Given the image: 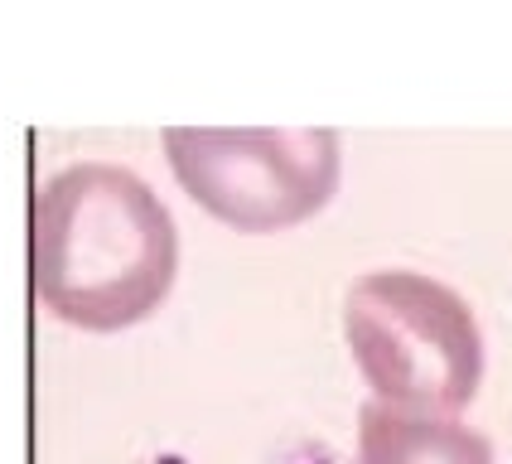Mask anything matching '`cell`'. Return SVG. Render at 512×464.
<instances>
[{"label":"cell","mask_w":512,"mask_h":464,"mask_svg":"<svg viewBox=\"0 0 512 464\" xmlns=\"http://www.w3.org/2000/svg\"><path fill=\"white\" fill-rule=\"evenodd\" d=\"M179 237L141 174L87 160L34 199V295L63 324L112 334L150 319L174 286Z\"/></svg>","instance_id":"1"},{"label":"cell","mask_w":512,"mask_h":464,"mask_svg":"<svg viewBox=\"0 0 512 464\" xmlns=\"http://www.w3.org/2000/svg\"><path fill=\"white\" fill-rule=\"evenodd\" d=\"M348 348L382 406L455 416L484 377L474 310L421 271H368L348 290Z\"/></svg>","instance_id":"2"},{"label":"cell","mask_w":512,"mask_h":464,"mask_svg":"<svg viewBox=\"0 0 512 464\" xmlns=\"http://www.w3.org/2000/svg\"><path fill=\"white\" fill-rule=\"evenodd\" d=\"M189 199L237 232H281L334 199V131H165Z\"/></svg>","instance_id":"3"},{"label":"cell","mask_w":512,"mask_h":464,"mask_svg":"<svg viewBox=\"0 0 512 464\" xmlns=\"http://www.w3.org/2000/svg\"><path fill=\"white\" fill-rule=\"evenodd\" d=\"M358 464H493V445L455 416L368 402L358 416Z\"/></svg>","instance_id":"4"}]
</instances>
